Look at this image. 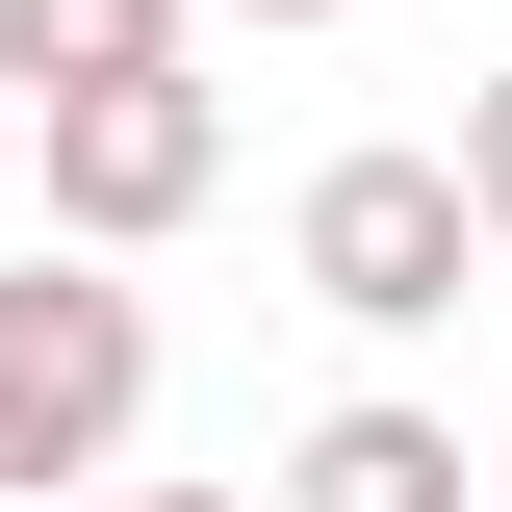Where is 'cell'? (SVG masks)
I'll use <instances>...</instances> for the list:
<instances>
[{
    "instance_id": "cell-1",
    "label": "cell",
    "mask_w": 512,
    "mask_h": 512,
    "mask_svg": "<svg viewBox=\"0 0 512 512\" xmlns=\"http://www.w3.org/2000/svg\"><path fill=\"white\" fill-rule=\"evenodd\" d=\"M128 410H154V308H128L103 256H26V282H0V512L26 487H103L128 461Z\"/></svg>"
},
{
    "instance_id": "cell-2",
    "label": "cell",
    "mask_w": 512,
    "mask_h": 512,
    "mask_svg": "<svg viewBox=\"0 0 512 512\" xmlns=\"http://www.w3.org/2000/svg\"><path fill=\"white\" fill-rule=\"evenodd\" d=\"M282 256H308V308H333V333H461L487 205H461V154H333V180L282 205Z\"/></svg>"
},
{
    "instance_id": "cell-3",
    "label": "cell",
    "mask_w": 512,
    "mask_h": 512,
    "mask_svg": "<svg viewBox=\"0 0 512 512\" xmlns=\"http://www.w3.org/2000/svg\"><path fill=\"white\" fill-rule=\"evenodd\" d=\"M26 128H52V231L77 256H154L205 180H231V103H205L180 52H154V77H77V103H26Z\"/></svg>"
},
{
    "instance_id": "cell-4",
    "label": "cell",
    "mask_w": 512,
    "mask_h": 512,
    "mask_svg": "<svg viewBox=\"0 0 512 512\" xmlns=\"http://www.w3.org/2000/svg\"><path fill=\"white\" fill-rule=\"evenodd\" d=\"M282 512H461V410H410V384L308 410V436H282Z\"/></svg>"
},
{
    "instance_id": "cell-5",
    "label": "cell",
    "mask_w": 512,
    "mask_h": 512,
    "mask_svg": "<svg viewBox=\"0 0 512 512\" xmlns=\"http://www.w3.org/2000/svg\"><path fill=\"white\" fill-rule=\"evenodd\" d=\"M180 26H205V0H0V77H26V103H77V77H154Z\"/></svg>"
},
{
    "instance_id": "cell-6",
    "label": "cell",
    "mask_w": 512,
    "mask_h": 512,
    "mask_svg": "<svg viewBox=\"0 0 512 512\" xmlns=\"http://www.w3.org/2000/svg\"><path fill=\"white\" fill-rule=\"evenodd\" d=\"M461 205H487V256H512V77H461Z\"/></svg>"
},
{
    "instance_id": "cell-7",
    "label": "cell",
    "mask_w": 512,
    "mask_h": 512,
    "mask_svg": "<svg viewBox=\"0 0 512 512\" xmlns=\"http://www.w3.org/2000/svg\"><path fill=\"white\" fill-rule=\"evenodd\" d=\"M26 512H282V487H128L103 461V487H26Z\"/></svg>"
},
{
    "instance_id": "cell-8",
    "label": "cell",
    "mask_w": 512,
    "mask_h": 512,
    "mask_svg": "<svg viewBox=\"0 0 512 512\" xmlns=\"http://www.w3.org/2000/svg\"><path fill=\"white\" fill-rule=\"evenodd\" d=\"M256 26H359V0H256Z\"/></svg>"
}]
</instances>
